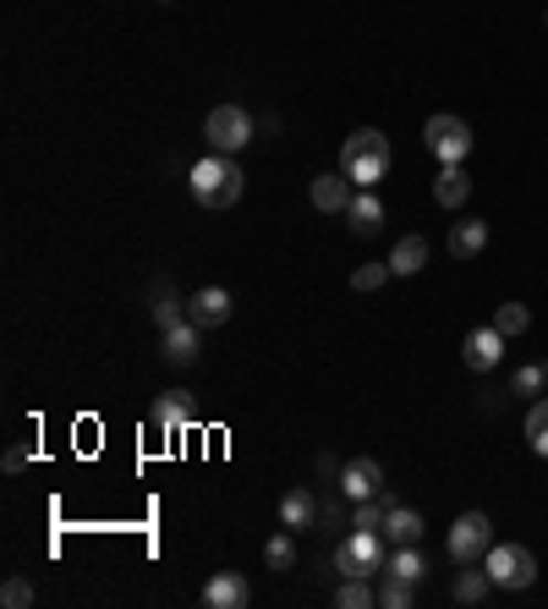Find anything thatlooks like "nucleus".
I'll return each instance as SVG.
<instances>
[{
    "label": "nucleus",
    "mask_w": 548,
    "mask_h": 609,
    "mask_svg": "<svg viewBox=\"0 0 548 609\" xmlns=\"http://www.w3.org/2000/svg\"><path fill=\"white\" fill-rule=\"evenodd\" d=\"M187 181H192V198H198L203 209H231V203H242V192H247V176H242L236 154H214V149L187 170Z\"/></svg>",
    "instance_id": "obj_1"
},
{
    "label": "nucleus",
    "mask_w": 548,
    "mask_h": 609,
    "mask_svg": "<svg viewBox=\"0 0 548 609\" xmlns=\"http://www.w3.org/2000/svg\"><path fill=\"white\" fill-rule=\"evenodd\" d=\"M340 170L351 176V187H379L390 170V138L379 127H357L340 149Z\"/></svg>",
    "instance_id": "obj_2"
},
{
    "label": "nucleus",
    "mask_w": 548,
    "mask_h": 609,
    "mask_svg": "<svg viewBox=\"0 0 548 609\" xmlns=\"http://www.w3.org/2000/svg\"><path fill=\"white\" fill-rule=\"evenodd\" d=\"M335 571L340 577H384V538L373 527H351L335 544Z\"/></svg>",
    "instance_id": "obj_3"
},
{
    "label": "nucleus",
    "mask_w": 548,
    "mask_h": 609,
    "mask_svg": "<svg viewBox=\"0 0 548 609\" xmlns=\"http://www.w3.org/2000/svg\"><path fill=\"white\" fill-rule=\"evenodd\" d=\"M483 566H488L494 588H505V594H521V588L538 582V560H533L527 544H494V549L483 555Z\"/></svg>",
    "instance_id": "obj_4"
},
{
    "label": "nucleus",
    "mask_w": 548,
    "mask_h": 609,
    "mask_svg": "<svg viewBox=\"0 0 548 609\" xmlns=\"http://www.w3.org/2000/svg\"><path fill=\"white\" fill-rule=\"evenodd\" d=\"M444 549H450V560H455V566H483V555L494 549V522H488L483 511L455 516V527H450Z\"/></svg>",
    "instance_id": "obj_5"
},
{
    "label": "nucleus",
    "mask_w": 548,
    "mask_h": 609,
    "mask_svg": "<svg viewBox=\"0 0 548 609\" xmlns=\"http://www.w3.org/2000/svg\"><path fill=\"white\" fill-rule=\"evenodd\" d=\"M203 138H209V149L214 154L247 149V144H253V116H247L242 105H214L209 122H203Z\"/></svg>",
    "instance_id": "obj_6"
},
{
    "label": "nucleus",
    "mask_w": 548,
    "mask_h": 609,
    "mask_svg": "<svg viewBox=\"0 0 548 609\" xmlns=\"http://www.w3.org/2000/svg\"><path fill=\"white\" fill-rule=\"evenodd\" d=\"M422 144H428V154H433L439 165H461V159L472 154V127H466L461 116H428Z\"/></svg>",
    "instance_id": "obj_7"
},
{
    "label": "nucleus",
    "mask_w": 548,
    "mask_h": 609,
    "mask_svg": "<svg viewBox=\"0 0 548 609\" xmlns=\"http://www.w3.org/2000/svg\"><path fill=\"white\" fill-rule=\"evenodd\" d=\"M192 423H198V401H192V390H165V396L154 401V429H159L165 440L187 434Z\"/></svg>",
    "instance_id": "obj_8"
},
{
    "label": "nucleus",
    "mask_w": 548,
    "mask_h": 609,
    "mask_svg": "<svg viewBox=\"0 0 548 609\" xmlns=\"http://www.w3.org/2000/svg\"><path fill=\"white\" fill-rule=\"evenodd\" d=\"M340 494H346V500H379V494H384V466H379L373 456L346 461V472H340Z\"/></svg>",
    "instance_id": "obj_9"
},
{
    "label": "nucleus",
    "mask_w": 548,
    "mask_h": 609,
    "mask_svg": "<svg viewBox=\"0 0 548 609\" xmlns=\"http://www.w3.org/2000/svg\"><path fill=\"white\" fill-rule=\"evenodd\" d=\"M203 605L209 609H247L253 605V588H247L242 571H214V577L203 582Z\"/></svg>",
    "instance_id": "obj_10"
},
{
    "label": "nucleus",
    "mask_w": 548,
    "mask_h": 609,
    "mask_svg": "<svg viewBox=\"0 0 548 609\" xmlns=\"http://www.w3.org/2000/svg\"><path fill=\"white\" fill-rule=\"evenodd\" d=\"M231 292H225V286H203V292H192V297H187V318H192V324H198V329H220V324H225V318H231Z\"/></svg>",
    "instance_id": "obj_11"
},
{
    "label": "nucleus",
    "mask_w": 548,
    "mask_h": 609,
    "mask_svg": "<svg viewBox=\"0 0 548 609\" xmlns=\"http://www.w3.org/2000/svg\"><path fill=\"white\" fill-rule=\"evenodd\" d=\"M159 346H165V363H170V368H192L198 351H203V329H198L192 318H181L176 329L159 335Z\"/></svg>",
    "instance_id": "obj_12"
},
{
    "label": "nucleus",
    "mask_w": 548,
    "mask_h": 609,
    "mask_svg": "<svg viewBox=\"0 0 548 609\" xmlns=\"http://www.w3.org/2000/svg\"><path fill=\"white\" fill-rule=\"evenodd\" d=\"M351 176H340V170H329V176H313V209L318 214H346L351 209Z\"/></svg>",
    "instance_id": "obj_13"
},
{
    "label": "nucleus",
    "mask_w": 548,
    "mask_h": 609,
    "mask_svg": "<svg viewBox=\"0 0 548 609\" xmlns=\"http://www.w3.org/2000/svg\"><path fill=\"white\" fill-rule=\"evenodd\" d=\"M499 357H505V335H499L494 324L466 335V368H472V374H488V368H499Z\"/></svg>",
    "instance_id": "obj_14"
},
{
    "label": "nucleus",
    "mask_w": 548,
    "mask_h": 609,
    "mask_svg": "<svg viewBox=\"0 0 548 609\" xmlns=\"http://www.w3.org/2000/svg\"><path fill=\"white\" fill-rule=\"evenodd\" d=\"M346 220H351V231H357V237H379V231H384V203H379V192H373V187H362V192L351 198Z\"/></svg>",
    "instance_id": "obj_15"
},
{
    "label": "nucleus",
    "mask_w": 548,
    "mask_h": 609,
    "mask_svg": "<svg viewBox=\"0 0 548 609\" xmlns=\"http://www.w3.org/2000/svg\"><path fill=\"white\" fill-rule=\"evenodd\" d=\"M280 527L302 533V527H318V500L307 489H285L280 494Z\"/></svg>",
    "instance_id": "obj_16"
},
{
    "label": "nucleus",
    "mask_w": 548,
    "mask_h": 609,
    "mask_svg": "<svg viewBox=\"0 0 548 609\" xmlns=\"http://www.w3.org/2000/svg\"><path fill=\"white\" fill-rule=\"evenodd\" d=\"M433 198H439V209H461V203L472 198V176H466L461 165H444V170L433 176Z\"/></svg>",
    "instance_id": "obj_17"
},
{
    "label": "nucleus",
    "mask_w": 548,
    "mask_h": 609,
    "mask_svg": "<svg viewBox=\"0 0 548 609\" xmlns=\"http://www.w3.org/2000/svg\"><path fill=\"white\" fill-rule=\"evenodd\" d=\"M488 248V220H455L450 225V253L455 259H477Z\"/></svg>",
    "instance_id": "obj_18"
},
{
    "label": "nucleus",
    "mask_w": 548,
    "mask_h": 609,
    "mask_svg": "<svg viewBox=\"0 0 548 609\" xmlns=\"http://www.w3.org/2000/svg\"><path fill=\"white\" fill-rule=\"evenodd\" d=\"M422 264H428V237H417V231H411V237H401V242H396L390 270L407 281V275H422Z\"/></svg>",
    "instance_id": "obj_19"
},
{
    "label": "nucleus",
    "mask_w": 548,
    "mask_h": 609,
    "mask_svg": "<svg viewBox=\"0 0 548 609\" xmlns=\"http://www.w3.org/2000/svg\"><path fill=\"white\" fill-rule=\"evenodd\" d=\"M384 538H390V544H422V516H417L411 505H390V516H384Z\"/></svg>",
    "instance_id": "obj_20"
},
{
    "label": "nucleus",
    "mask_w": 548,
    "mask_h": 609,
    "mask_svg": "<svg viewBox=\"0 0 548 609\" xmlns=\"http://www.w3.org/2000/svg\"><path fill=\"white\" fill-rule=\"evenodd\" d=\"M488 588H494L488 566H461V577H455V605H483Z\"/></svg>",
    "instance_id": "obj_21"
},
{
    "label": "nucleus",
    "mask_w": 548,
    "mask_h": 609,
    "mask_svg": "<svg viewBox=\"0 0 548 609\" xmlns=\"http://www.w3.org/2000/svg\"><path fill=\"white\" fill-rule=\"evenodd\" d=\"M384 571H390V577H401V582H422V577H428V560H422V549H417V544H396V555L384 560Z\"/></svg>",
    "instance_id": "obj_22"
},
{
    "label": "nucleus",
    "mask_w": 548,
    "mask_h": 609,
    "mask_svg": "<svg viewBox=\"0 0 548 609\" xmlns=\"http://www.w3.org/2000/svg\"><path fill=\"white\" fill-rule=\"evenodd\" d=\"M335 605H340V609H373V605H379V588H368V577H340Z\"/></svg>",
    "instance_id": "obj_23"
},
{
    "label": "nucleus",
    "mask_w": 548,
    "mask_h": 609,
    "mask_svg": "<svg viewBox=\"0 0 548 609\" xmlns=\"http://www.w3.org/2000/svg\"><path fill=\"white\" fill-rule=\"evenodd\" d=\"M264 566H270V571H296V538H291V527L270 538V549H264Z\"/></svg>",
    "instance_id": "obj_24"
},
{
    "label": "nucleus",
    "mask_w": 548,
    "mask_h": 609,
    "mask_svg": "<svg viewBox=\"0 0 548 609\" xmlns=\"http://www.w3.org/2000/svg\"><path fill=\"white\" fill-rule=\"evenodd\" d=\"M379 605L384 609H411L417 605V582H401V577L384 571V582H379Z\"/></svg>",
    "instance_id": "obj_25"
},
{
    "label": "nucleus",
    "mask_w": 548,
    "mask_h": 609,
    "mask_svg": "<svg viewBox=\"0 0 548 609\" xmlns=\"http://www.w3.org/2000/svg\"><path fill=\"white\" fill-rule=\"evenodd\" d=\"M527 324H533V313H527V303H499V313H494V329L510 340V335H527Z\"/></svg>",
    "instance_id": "obj_26"
},
{
    "label": "nucleus",
    "mask_w": 548,
    "mask_h": 609,
    "mask_svg": "<svg viewBox=\"0 0 548 609\" xmlns=\"http://www.w3.org/2000/svg\"><path fill=\"white\" fill-rule=\"evenodd\" d=\"M544 390H548V363H527V368H516L510 396H544Z\"/></svg>",
    "instance_id": "obj_27"
},
{
    "label": "nucleus",
    "mask_w": 548,
    "mask_h": 609,
    "mask_svg": "<svg viewBox=\"0 0 548 609\" xmlns=\"http://www.w3.org/2000/svg\"><path fill=\"white\" fill-rule=\"evenodd\" d=\"M521 429H527V445H533L538 456H548V396L544 401H533V412H527Z\"/></svg>",
    "instance_id": "obj_28"
},
{
    "label": "nucleus",
    "mask_w": 548,
    "mask_h": 609,
    "mask_svg": "<svg viewBox=\"0 0 548 609\" xmlns=\"http://www.w3.org/2000/svg\"><path fill=\"white\" fill-rule=\"evenodd\" d=\"M181 318H187V303H176V297H170V286H165V297L154 303V324H159V335H165V329H176Z\"/></svg>",
    "instance_id": "obj_29"
},
{
    "label": "nucleus",
    "mask_w": 548,
    "mask_h": 609,
    "mask_svg": "<svg viewBox=\"0 0 548 609\" xmlns=\"http://www.w3.org/2000/svg\"><path fill=\"white\" fill-rule=\"evenodd\" d=\"M390 275H396L390 264H362V270L351 275V292H379V286H384Z\"/></svg>",
    "instance_id": "obj_30"
},
{
    "label": "nucleus",
    "mask_w": 548,
    "mask_h": 609,
    "mask_svg": "<svg viewBox=\"0 0 548 609\" xmlns=\"http://www.w3.org/2000/svg\"><path fill=\"white\" fill-rule=\"evenodd\" d=\"M0 605H6V609H28V605H33V582H22V577H6V588H0Z\"/></svg>",
    "instance_id": "obj_31"
},
{
    "label": "nucleus",
    "mask_w": 548,
    "mask_h": 609,
    "mask_svg": "<svg viewBox=\"0 0 548 609\" xmlns=\"http://www.w3.org/2000/svg\"><path fill=\"white\" fill-rule=\"evenodd\" d=\"M28 461H33V445H11L0 466H6V472H17V466H28Z\"/></svg>",
    "instance_id": "obj_32"
},
{
    "label": "nucleus",
    "mask_w": 548,
    "mask_h": 609,
    "mask_svg": "<svg viewBox=\"0 0 548 609\" xmlns=\"http://www.w3.org/2000/svg\"><path fill=\"white\" fill-rule=\"evenodd\" d=\"M340 522V505L335 500H318V527H335Z\"/></svg>",
    "instance_id": "obj_33"
},
{
    "label": "nucleus",
    "mask_w": 548,
    "mask_h": 609,
    "mask_svg": "<svg viewBox=\"0 0 548 609\" xmlns=\"http://www.w3.org/2000/svg\"><path fill=\"white\" fill-rule=\"evenodd\" d=\"M159 6H170V0H159Z\"/></svg>",
    "instance_id": "obj_34"
}]
</instances>
